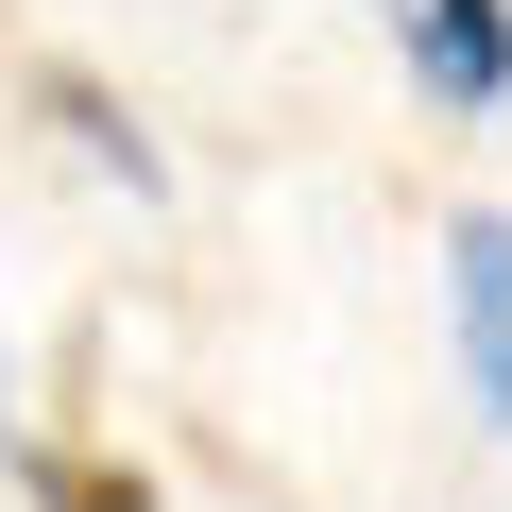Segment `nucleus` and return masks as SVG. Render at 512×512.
Segmentation results:
<instances>
[{"label": "nucleus", "mask_w": 512, "mask_h": 512, "mask_svg": "<svg viewBox=\"0 0 512 512\" xmlns=\"http://www.w3.org/2000/svg\"><path fill=\"white\" fill-rule=\"evenodd\" d=\"M35 103L69 120V154H86V171H120V188H154V137H137V103H120L103 69H69V52H52V69H35Z\"/></svg>", "instance_id": "7ed1b4c3"}, {"label": "nucleus", "mask_w": 512, "mask_h": 512, "mask_svg": "<svg viewBox=\"0 0 512 512\" xmlns=\"http://www.w3.org/2000/svg\"><path fill=\"white\" fill-rule=\"evenodd\" d=\"M35 512H154V478H137V461H86V444H52V461H35Z\"/></svg>", "instance_id": "20e7f679"}, {"label": "nucleus", "mask_w": 512, "mask_h": 512, "mask_svg": "<svg viewBox=\"0 0 512 512\" xmlns=\"http://www.w3.org/2000/svg\"><path fill=\"white\" fill-rule=\"evenodd\" d=\"M444 291H461V359L512 342V205H461L444 222Z\"/></svg>", "instance_id": "f03ea898"}, {"label": "nucleus", "mask_w": 512, "mask_h": 512, "mask_svg": "<svg viewBox=\"0 0 512 512\" xmlns=\"http://www.w3.org/2000/svg\"><path fill=\"white\" fill-rule=\"evenodd\" d=\"M410 69L444 120H495L512 103V0H410Z\"/></svg>", "instance_id": "f257e3e1"}]
</instances>
